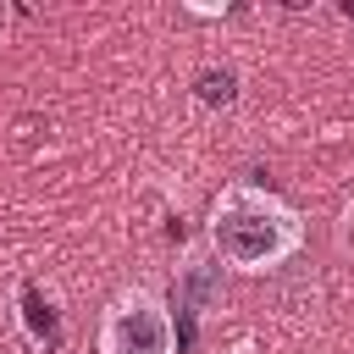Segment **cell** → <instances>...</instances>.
<instances>
[{"instance_id": "2", "label": "cell", "mask_w": 354, "mask_h": 354, "mask_svg": "<svg viewBox=\"0 0 354 354\" xmlns=\"http://www.w3.org/2000/svg\"><path fill=\"white\" fill-rule=\"evenodd\" d=\"M94 343H100V354H177V321L155 288L133 282L105 299Z\"/></svg>"}, {"instance_id": "1", "label": "cell", "mask_w": 354, "mask_h": 354, "mask_svg": "<svg viewBox=\"0 0 354 354\" xmlns=\"http://www.w3.org/2000/svg\"><path fill=\"white\" fill-rule=\"evenodd\" d=\"M205 243L221 266H232L243 277H260V271L288 266L304 249V216L271 188L227 183L216 194L210 216H205Z\"/></svg>"}]
</instances>
